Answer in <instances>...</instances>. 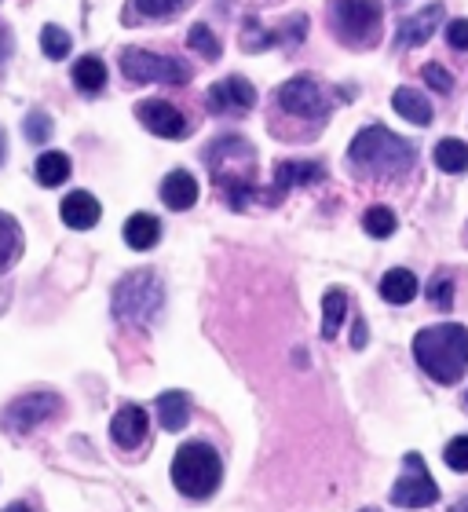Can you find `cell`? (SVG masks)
<instances>
[{
	"mask_svg": "<svg viewBox=\"0 0 468 512\" xmlns=\"http://www.w3.org/2000/svg\"><path fill=\"white\" fill-rule=\"evenodd\" d=\"M392 505L395 509H425V505H436L439 502V487L432 480V472H428L425 458L421 454H406L403 458V476L395 480L392 487Z\"/></svg>",
	"mask_w": 468,
	"mask_h": 512,
	"instance_id": "obj_8",
	"label": "cell"
},
{
	"mask_svg": "<svg viewBox=\"0 0 468 512\" xmlns=\"http://www.w3.org/2000/svg\"><path fill=\"white\" fill-rule=\"evenodd\" d=\"M443 19V4H428V11H417L414 19H406L399 26V44L403 48H414V44H425L432 37V30L439 26Z\"/></svg>",
	"mask_w": 468,
	"mask_h": 512,
	"instance_id": "obj_17",
	"label": "cell"
},
{
	"mask_svg": "<svg viewBox=\"0 0 468 512\" xmlns=\"http://www.w3.org/2000/svg\"><path fill=\"white\" fill-rule=\"evenodd\" d=\"M74 81H77V88H81V92L96 96L99 88L107 85V66H103V59H96V55H85V59H77Z\"/></svg>",
	"mask_w": 468,
	"mask_h": 512,
	"instance_id": "obj_25",
	"label": "cell"
},
{
	"mask_svg": "<svg viewBox=\"0 0 468 512\" xmlns=\"http://www.w3.org/2000/svg\"><path fill=\"white\" fill-rule=\"evenodd\" d=\"M59 216H63L66 227H74V231H88V227L99 224L103 209H99L96 194L74 191V194H66V198H63V205H59Z\"/></svg>",
	"mask_w": 468,
	"mask_h": 512,
	"instance_id": "obj_15",
	"label": "cell"
},
{
	"mask_svg": "<svg viewBox=\"0 0 468 512\" xmlns=\"http://www.w3.org/2000/svg\"><path fill=\"white\" fill-rule=\"evenodd\" d=\"M22 256V227L15 216L0 213V275Z\"/></svg>",
	"mask_w": 468,
	"mask_h": 512,
	"instance_id": "obj_23",
	"label": "cell"
},
{
	"mask_svg": "<svg viewBox=\"0 0 468 512\" xmlns=\"http://www.w3.org/2000/svg\"><path fill=\"white\" fill-rule=\"evenodd\" d=\"M450 512H468V498H461V502L454 505V509H450Z\"/></svg>",
	"mask_w": 468,
	"mask_h": 512,
	"instance_id": "obj_38",
	"label": "cell"
},
{
	"mask_svg": "<svg viewBox=\"0 0 468 512\" xmlns=\"http://www.w3.org/2000/svg\"><path fill=\"white\" fill-rule=\"evenodd\" d=\"M366 337H370V330H366V319H355V333H351V348H362V344H366Z\"/></svg>",
	"mask_w": 468,
	"mask_h": 512,
	"instance_id": "obj_36",
	"label": "cell"
},
{
	"mask_svg": "<svg viewBox=\"0 0 468 512\" xmlns=\"http://www.w3.org/2000/svg\"><path fill=\"white\" fill-rule=\"evenodd\" d=\"M224 480V465L209 443H183L172 458V483L187 498H213Z\"/></svg>",
	"mask_w": 468,
	"mask_h": 512,
	"instance_id": "obj_5",
	"label": "cell"
},
{
	"mask_svg": "<svg viewBox=\"0 0 468 512\" xmlns=\"http://www.w3.org/2000/svg\"><path fill=\"white\" fill-rule=\"evenodd\" d=\"M278 107L293 114V118H322L326 114V96H322V88L311 81V77H293L286 85L278 88Z\"/></svg>",
	"mask_w": 468,
	"mask_h": 512,
	"instance_id": "obj_10",
	"label": "cell"
},
{
	"mask_svg": "<svg viewBox=\"0 0 468 512\" xmlns=\"http://www.w3.org/2000/svg\"><path fill=\"white\" fill-rule=\"evenodd\" d=\"M136 118L147 132H154L161 139H183L191 132V121L183 118L172 103H165V99H143L136 107Z\"/></svg>",
	"mask_w": 468,
	"mask_h": 512,
	"instance_id": "obj_11",
	"label": "cell"
},
{
	"mask_svg": "<svg viewBox=\"0 0 468 512\" xmlns=\"http://www.w3.org/2000/svg\"><path fill=\"white\" fill-rule=\"evenodd\" d=\"M381 0H333V33L351 48H373L381 41Z\"/></svg>",
	"mask_w": 468,
	"mask_h": 512,
	"instance_id": "obj_6",
	"label": "cell"
},
{
	"mask_svg": "<svg viewBox=\"0 0 468 512\" xmlns=\"http://www.w3.org/2000/svg\"><path fill=\"white\" fill-rule=\"evenodd\" d=\"M139 15H150V19H165V15H176L183 8V0H132Z\"/></svg>",
	"mask_w": 468,
	"mask_h": 512,
	"instance_id": "obj_30",
	"label": "cell"
},
{
	"mask_svg": "<svg viewBox=\"0 0 468 512\" xmlns=\"http://www.w3.org/2000/svg\"><path fill=\"white\" fill-rule=\"evenodd\" d=\"M322 176H326V169H322L319 161H278L267 202H282L289 187H308V183H319Z\"/></svg>",
	"mask_w": 468,
	"mask_h": 512,
	"instance_id": "obj_13",
	"label": "cell"
},
{
	"mask_svg": "<svg viewBox=\"0 0 468 512\" xmlns=\"http://www.w3.org/2000/svg\"><path fill=\"white\" fill-rule=\"evenodd\" d=\"M121 74L132 85H147V81H161V85H187L191 81V66H183L180 59L169 55H154L143 48H125L121 52Z\"/></svg>",
	"mask_w": 468,
	"mask_h": 512,
	"instance_id": "obj_7",
	"label": "cell"
},
{
	"mask_svg": "<svg viewBox=\"0 0 468 512\" xmlns=\"http://www.w3.org/2000/svg\"><path fill=\"white\" fill-rule=\"evenodd\" d=\"M443 461H447L454 472H468V436L450 439L447 450H443Z\"/></svg>",
	"mask_w": 468,
	"mask_h": 512,
	"instance_id": "obj_31",
	"label": "cell"
},
{
	"mask_svg": "<svg viewBox=\"0 0 468 512\" xmlns=\"http://www.w3.org/2000/svg\"><path fill=\"white\" fill-rule=\"evenodd\" d=\"M66 176H70V158H66L63 150H44L41 158H37V180L44 187H63Z\"/></svg>",
	"mask_w": 468,
	"mask_h": 512,
	"instance_id": "obj_24",
	"label": "cell"
},
{
	"mask_svg": "<svg viewBox=\"0 0 468 512\" xmlns=\"http://www.w3.org/2000/svg\"><path fill=\"white\" fill-rule=\"evenodd\" d=\"M344 315H348V293L344 289H326L322 297V337L333 341L337 330L344 326Z\"/></svg>",
	"mask_w": 468,
	"mask_h": 512,
	"instance_id": "obj_22",
	"label": "cell"
},
{
	"mask_svg": "<svg viewBox=\"0 0 468 512\" xmlns=\"http://www.w3.org/2000/svg\"><path fill=\"white\" fill-rule=\"evenodd\" d=\"M425 81L432 88H436V92H450V88H454V77L447 74V70H443V66H425Z\"/></svg>",
	"mask_w": 468,
	"mask_h": 512,
	"instance_id": "obj_34",
	"label": "cell"
},
{
	"mask_svg": "<svg viewBox=\"0 0 468 512\" xmlns=\"http://www.w3.org/2000/svg\"><path fill=\"white\" fill-rule=\"evenodd\" d=\"M253 161H256L253 143H245L242 136H220L205 150V165L213 169L216 187L227 194L231 209H245L256 198Z\"/></svg>",
	"mask_w": 468,
	"mask_h": 512,
	"instance_id": "obj_3",
	"label": "cell"
},
{
	"mask_svg": "<svg viewBox=\"0 0 468 512\" xmlns=\"http://www.w3.org/2000/svg\"><path fill=\"white\" fill-rule=\"evenodd\" d=\"M110 439H114L117 447L136 450L139 443L147 439V410L136 403L121 406V410L114 414V421H110Z\"/></svg>",
	"mask_w": 468,
	"mask_h": 512,
	"instance_id": "obj_14",
	"label": "cell"
},
{
	"mask_svg": "<svg viewBox=\"0 0 468 512\" xmlns=\"http://www.w3.org/2000/svg\"><path fill=\"white\" fill-rule=\"evenodd\" d=\"M158 238H161V224H158V216H150V213H132L125 220V242L132 249H139V253H147V249L158 246Z\"/></svg>",
	"mask_w": 468,
	"mask_h": 512,
	"instance_id": "obj_20",
	"label": "cell"
},
{
	"mask_svg": "<svg viewBox=\"0 0 468 512\" xmlns=\"http://www.w3.org/2000/svg\"><path fill=\"white\" fill-rule=\"evenodd\" d=\"M348 161H351V169L362 172V176L392 180V176H403V172L414 169L417 150H414V143H406L403 136L388 132L384 125H370L351 139Z\"/></svg>",
	"mask_w": 468,
	"mask_h": 512,
	"instance_id": "obj_1",
	"label": "cell"
},
{
	"mask_svg": "<svg viewBox=\"0 0 468 512\" xmlns=\"http://www.w3.org/2000/svg\"><path fill=\"white\" fill-rule=\"evenodd\" d=\"M161 304H165V286L161 278L143 267V271H132L114 286V319L128 322V326H150L158 319Z\"/></svg>",
	"mask_w": 468,
	"mask_h": 512,
	"instance_id": "obj_4",
	"label": "cell"
},
{
	"mask_svg": "<svg viewBox=\"0 0 468 512\" xmlns=\"http://www.w3.org/2000/svg\"><path fill=\"white\" fill-rule=\"evenodd\" d=\"M187 44H191L194 52H202L205 59H220V41H216V33L205 22H194L191 30H187Z\"/></svg>",
	"mask_w": 468,
	"mask_h": 512,
	"instance_id": "obj_29",
	"label": "cell"
},
{
	"mask_svg": "<svg viewBox=\"0 0 468 512\" xmlns=\"http://www.w3.org/2000/svg\"><path fill=\"white\" fill-rule=\"evenodd\" d=\"M161 198H165L169 209L183 213V209H191V205L198 202V180H194L187 169H172L169 176H165V183H161Z\"/></svg>",
	"mask_w": 468,
	"mask_h": 512,
	"instance_id": "obj_16",
	"label": "cell"
},
{
	"mask_svg": "<svg viewBox=\"0 0 468 512\" xmlns=\"http://www.w3.org/2000/svg\"><path fill=\"white\" fill-rule=\"evenodd\" d=\"M432 158H436V165L443 172H465L468 169V143H461V139H439Z\"/></svg>",
	"mask_w": 468,
	"mask_h": 512,
	"instance_id": "obj_26",
	"label": "cell"
},
{
	"mask_svg": "<svg viewBox=\"0 0 468 512\" xmlns=\"http://www.w3.org/2000/svg\"><path fill=\"white\" fill-rule=\"evenodd\" d=\"M359 512H377V509H359Z\"/></svg>",
	"mask_w": 468,
	"mask_h": 512,
	"instance_id": "obj_39",
	"label": "cell"
},
{
	"mask_svg": "<svg viewBox=\"0 0 468 512\" xmlns=\"http://www.w3.org/2000/svg\"><path fill=\"white\" fill-rule=\"evenodd\" d=\"M392 107L399 118H406L410 125H432V103L425 99V92L417 88H395Z\"/></svg>",
	"mask_w": 468,
	"mask_h": 512,
	"instance_id": "obj_19",
	"label": "cell"
},
{
	"mask_svg": "<svg viewBox=\"0 0 468 512\" xmlns=\"http://www.w3.org/2000/svg\"><path fill=\"white\" fill-rule=\"evenodd\" d=\"M428 297H432V304H436V308H454V278L450 275H439L436 282H432V286H428Z\"/></svg>",
	"mask_w": 468,
	"mask_h": 512,
	"instance_id": "obj_32",
	"label": "cell"
},
{
	"mask_svg": "<svg viewBox=\"0 0 468 512\" xmlns=\"http://www.w3.org/2000/svg\"><path fill=\"white\" fill-rule=\"evenodd\" d=\"M22 128H26V139H30V143H44V139L52 136V118H48V114H41V110H33Z\"/></svg>",
	"mask_w": 468,
	"mask_h": 512,
	"instance_id": "obj_33",
	"label": "cell"
},
{
	"mask_svg": "<svg viewBox=\"0 0 468 512\" xmlns=\"http://www.w3.org/2000/svg\"><path fill=\"white\" fill-rule=\"evenodd\" d=\"M41 48L48 59H66V55H70V33H66L63 26L48 22L41 30Z\"/></svg>",
	"mask_w": 468,
	"mask_h": 512,
	"instance_id": "obj_28",
	"label": "cell"
},
{
	"mask_svg": "<svg viewBox=\"0 0 468 512\" xmlns=\"http://www.w3.org/2000/svg\"><path fill=\"white\" fill-rule=\"evenodd\" d=\"M191 417V399L187 392H161L158 395V421L165 432H180Z\"/></svg>",
	"mask_w": 468,
	"mask_h": 512,
	"instance_id": "obj_21",
	"label": "cell"
},
{
	"mask_svg": "<svg viewBox=\"0 0 468 512\" xmlns=\"http://www.w3.org/2000/svg\"><path fill=\"white\" fill-rule=\"evenodd\" d=\"M4 512H33V509H30V505L15 502V505H8V509H4Z\"/></svg>",
	"mask_w": 468,
	"mask_h": 512,
	"instance_id": "obj_37",
	"label": "cell"
},
{
	"mask_svg": "<svg viewBox=\"0 0 468 512\" xmlns=\"http://www.w3.org/2000/svg\"><path fill=\"white\" fill-rule=\"evenodd\" d=\"M59 410H63V399H59L55 392H26L4 406L0 428H4V432H19L22 436V432H33L37 425L52 421Z\"/></svg>",
	"mask_w": 468,
	"mask_h": 512,
	"instance_id": "obj_9",
	"label": "cell"
},
{
	"mask_svg": "<svg viewBox=\"0 0 468 512\" xmlns=\"http://www.w3.org/2000/svg\"><path fill=\"white\" fill-rule=\"evenodd\" d=\"M447 41H450V48H461L465 52L468 48V19H454L447 26Z\"/></svg>",
	"mask_w": 468,
	"mask_h": 512,
	"instance_id": "obj_35",
	"label": "cell"
},
{
	"mask_svg": "<svg viewBox=\"0 0 468 512\" xmlns=\"http://www.w3.org/2000/svg\"><path fill=\"white\" fill-rule=\"evenodd\" d=\"M421 293V282H417L414 271H406V267H392L388 275L381 278V297L388 300V304H410V300Z\"/></svg>",
	"mask_w": 468,
	"mask_h": 512,
	"instance_id": "obj_18",
	"label": "cell"
},
{
	"mask_svg": "<svg viewBox=\"0 0 468 512\" xmlns=\"http://www.w3.org/2000/svg\"><path fill=\"white\" fill-rule=\"evenodd\" d=\"M362 227H366V235H373V238H388V235H395V213L388 205H373V209H366V216H362Z\"/></svg>",
	"mask_w": 468,
	"mask_h": 512,
	"instance_id": "obj_27",
	"label": "cell"
},
{
	"mask_svg": "<svg viewBox=\"0 0 468 512\" xmlns=\"http://www.w3.org/2000/svg\"><path fill=\"white\" fill-rule=\"evenodd\" d=\"M256 107V88L245 77H227L209 88V110L213 114H245Z\"/></svg>",
	"mask_w": 468,
	"mask_h": 512,
	"instance_id": "obj_12",
	"label": "cell"
},
{
	"mask_svg": "<svg viewBox=\"0 0 468 512\" xmlns=\"http://www.w3.org/2000/svg\"><path fill=\"white\" fill-rule=\"evenodd\" d=\"M414 359L432 381L458 384L468 370V330L458 322H439L414 337Z\"/></svg>",
	"mask_w": 468,
	"mask_h": 512,
	"instance_id": "obj_2",
	"label": "cell"
}]
</instances>
